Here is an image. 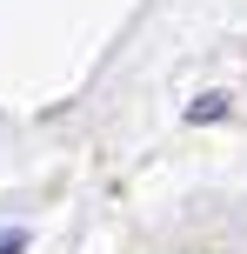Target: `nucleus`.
Listing matches in <instances>:
<instances>
[{"label": "nucleus", "instance_id": "1", "mask_svg": "<svg viewBox=\"0 0 247 254\" xmlns=\"http://www.w3.org/2000/svg\"><path fill=\"white\" fill-rule=\"evenodd\" d=\"M221 114H227V94H200V101L187 107V121H194V127H200V121H221Z\"/></svg>", "mask_w": 247, "mask_h": 254}, {"label": "nucleus", "instance_id": "2", "mask_svg": "<svg viewBox=\"0 0 247 254\" xmlns=\"http://www.w3.org/2000/svg\"><path fill=\"white\" fill-rule=\"evenodd\" d=\"M20 248H27V234H20V228H7V234H0V254H20Z\"/></svg>", "mask_w": 247, "mask_h": 254}]
</instances>
